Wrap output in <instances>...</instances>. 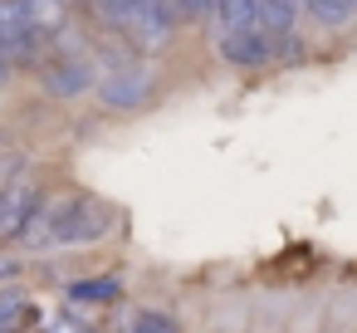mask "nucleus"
<instances>
[{"instance_id":"12","label":"nucleus","mask_w":357,"mask_h":333,"mask_svg":"<svg viewBox=\"0 0 357 333\" xmlns=\"http://www.w3.org/2000/svg\"><path fill=\"white\" fill-rule=\"evenodd\" d=\"M20 274V260H10V255H0V279H15Z\"/></svg>"},{"instance_id":"4","label":"nucleus","mask_w":357,"mask_h":333,"mask_svg":"<svg viewBox=\"0 0 357 333\" xmlns=\"http://www.w3.org/2000/svg\"><path fill=\"white\" fill-rule=\"evenodd\" d=\"M147 94H152V79L142 69H113L98 84V98L108 108H137V103H147Z\"/></svg>"},{"instance_id":"3","label":"nucleus","mask_w":357,"mask_h":333,"mask_svg":"<svg viewBox=\"0 0 357 333\" xmlns=\"http://www.w3.org/2000/svg\"><path fill=\"white\" fill-rule=\"evenodd\" d=\"M45 89L54 98H79L84 89H93V64L84 54H59V59H45Z\"/></svg>"},{"instance_id":"9","label":"nucleus","mask_w":357,"mask_h":333,"mask_svg":"<svg viewBox=\"0 0 357 333\" xmlns=\"http://www.w3.org/2000/svg\"><path fill=\"white\" fill-rule=\"evenodd\" d=\"M20 313H25V304H20V299H0V328H6V323H15Z\"/></svg>"},{"instance_id":"8","label":"nucleus","mask_w":357,"mask_h":333,"mask_svg":"<svg viewBox=\"0 0 357 333\" xmlns=\"http://www.w3.org/2000/svg\"><path fill=\"white\" fill-rule=\"evenodd\" d=\"M128 333H181V328L162 309H137V313H128Z\"/></svg>"},{"instance_id":"5","label":"nucleus","mask_w":357,"mask_h":333,"mask_svg":"<svg viewBox=\"0 0 357 333\" xmlns=\"http://www.w3.org/2000/svg\"><path fill=\"white\" fill-rule=\"evenodd\" d=\"M20 15H25V25H30L40 40H50V35H59L64 20H69V0H20Z\"/></svg>"},{"instance_id":"7","label":"nucleus","mask_w":357,"mask_h":333,"mask_svg":"<svg viewBox=\"0 0 357 333\" xmlns=\"http://www.w3.org/2000/svg\"><path fill=\"white\" fill-rule=\"evenodd\" d=\"M118 294H123L118 279H74V284L64 289L69 304H113Z\"/></svg>"},{"instance_id":"11","label":"nucleus","mask_w":357,"mask_h":333,"mask_svg":"<svg viewBox=\"0 0 357 333\" xmlns=\"http://www.w3.org/2000/svg\"><path fill=\"white\" fill-rule=\"evenodd\" d=\"M20 167H15V157H0V191H6L10 186V177H15Z\"/></svg>"},{"instance_id":"10","label":"nucleus","mask_w":357,"mask_h":333,"mask_svg":"<svg viewBox=\"0 0 357 333\" xmlns=\"http://www.w3.org/2000/svg\"><path fill=\"white\" fill-rule=\"evenodd\" d=\"M50 333H89V328H84L79 318H64V313H59V318H50Z\"/></svg>"},{"instance_id":"2","label":"nucleus","mask_w":357,"mask_h":333,"mask_svg":"<svg viewBox=\"0 0 357 333\" xmlns=\"http://www.w3.org/2000/svg\"><path fill=\"white\" fill-rule=\"evenodd\" d=\"M40 206H45V196H40L35 177H10V186L0 191V235H20Z\"/></svg>"},{"instance_id":"6","label":"nucleus","mask_w":357,"mask_h":333,"mask_svg":"<svg viewBox=\"0 0 357 333\" xmlns=\"http://www.w3.org/2000/svg\"><path fill=\"white\" fill-rule=\"evenodd\" d=\"M220 59H230V64H259V59H269V35L264 30L220 35Z\"/></svg>"},{"instance_id":"1","label":"nucleus","mask_w":357,"mask_h":333,"mask_svg":"<svg viewBox=\"0 0 357 333\" xmlns=\"http://www.w3.org/2000/svg\"><path fill=\"white\" fill-rule=\"evenodd\" d=\"M113 230V211L93 196H50L30 225L20 230V240L30 250H64V245H93Z\"/></svg>"}]
</instances>
